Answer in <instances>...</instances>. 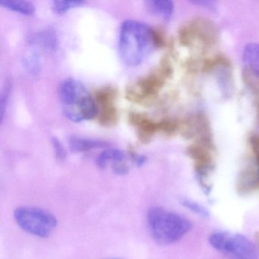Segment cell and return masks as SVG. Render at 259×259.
<instances>
[{
    "instance_id": "cell-1",
    "label": "cell",
    "mask_w": 259,
    "mask_h": 259,
    "mask_svg": "<svg viewBox=\"0 0 259 259\" xmlns=\"http://www.w3.org/2000/svg\"><path fill=\"white\" fill-rule=\"evenodd\" d=\"M157 45L154 30L142 22L126 20L119 30V54L126 66H136L143 63Z\"/></svg>"
},
{
    "instance_id": "cell-2",
    "label": "cell",
    "mask_w": 259,
    "mask_h": 259,
    "mask_svg": "<svg viewBox=\"0 0 259 259\" xmlns=\"http://www.w3.org/2000/svg\"><path fill=\"white\" fill-rule=\"evenodd\" d=\"M147 221L153 239L161 245L179 242L192 229L187 218L158 206L148 210Z\"/></svg>"
},
{
    "instance_id": "cell-3",
    "label": "cell",
    "mask_w": 259,
    "mask_h": 259,
    "mask_svg": "<svg viewBox=\"0 0 259 259\" xmlns=\"http://www.w3.org/2000/svg\"><path fill=\"white\" fill-rule=\"evenodd\" d=\"M59 98L65 116L72 122L93 119L98 109L87 88L78 80L68 78L59 86Z\"/></svg>"
},
{
    "instance_id": "cell-4",
    "label": "cell",
    "mask_w": 259,
    "mask_h": 259,
    "mask_svg": "<svg viewBox=\"0 0 259 259\" xmlns=\"http://www.w3.org/2000/svg\"><path fill=\"white\" fill-rule=\"evenodd\" d=\"M210 245L229 259H259V251L254 242L239 233L215 230L209 236Z\"/></svg>"
},
{
    "instance_id": "cell-5",
    "label": "cell",
    "mask_w": 259,
    "mask_h": 259,
    "mask_svg": "<svg viewBox=\"0 0 259 259\" xmlns=\"http://www.w3.org/2000/svg\"><path fill=\"white\" fill-rule=\"evenodd\" d=\"M14 218L24 231L37 237H48L57 228L56 217L40 207L33 206L17 207L14 211Z\"/></svg>"
},
{
    "instance_id": "cell-6",
    "label": "cell",
    "mask_w": 259,
    "mask_h": 259,
    "mask_svg": "<svg viewBox=\"0 0 259 259\" xmlns=\"http://www.w3.org/2000/svg\"><path fill=\"white\" fill-rule=\"evenodd\" d=\"M215 36V28L213 25L205 20H195L181 30L180 37L185 45H191L195 40L202 42H210Z\"/></svg>"
},
{
    "instance_id": "cell-7",
    "label": "cell",
    "mask_w": 259,
    "mask_h": 259,
    "mask_svg": "<svg viewBox=\"0 0 259 259\" xmlns=\"http://www.w3.org/2000/svg\"><path fill=\"white\" fill-rule=\"evenodd\" d=\"M145 6L149 13L164 21H169L174 15V4L169 0L147 1Z\"/></svg>"
},
{
    "instance_id": "cell-8",
    "label": "cell",
    "mask_w": 259,
    "mask_h": 259,
    "mask_svg": "<svg viewBox=\"0 0 259 259\" xmlns=\"http://www.w3.org/2000/svg\"><path fill=\"white\" fill-rule=\"evenodd\" d=\"M242 62L250 72L259 78V44L245 45L242 51Z\"/></svg>"
},
{
    "instance_id": "cell-9",
    "label": "cell",
    "mask_w": 259,
    "mask_h": 259,
    "mask_svg": "<svg viewBox=\"0 0 259 259\" xmlns=\"http://www.w3.org/2000/svg\"><path fill=\"white\" fill-rule=\"evenodd\" d=\"M108 144L104 141L86 139L78 136H72L69 139V147L74 152H84L96 148H104Z\"/></svg>"
},
{
    "instance_id": "cell-10",
    "label": "cell",
    "mask_w": 259,
    "mask_h": 259,
    "mask_svg": "<svg viewBox=\"0 0 259 259\" xmlns=\"http://www.w3.org/2000/svg\"><path fill=\"white\" fill-rule=\"evenodd\" d=\"M31 42L34 46L43 48L45 51H54L57 48V36L54 30L48 28L31 37Z\"/></svg>"
},
{
    "instance_id": "cell-11",
    "label": "cell",
    "mask_w": 259,
    "mask_h": 259,
    "mask_svg": "<svg viewBox=\"0 0 259 259\" xmlns=\"http://www.w3.org/2000/svg\"><path fill=\"white\" fill-rule=\"evenodd\" d=\"M126 158V154L124 151L118 149H107L103 151L97 159V164L100 168L107 167L109 163L117 164L119 163H123Z\"/></svg>"
},
{
    "instance_id": "cell-12",
    "label": "cell",
    "mask_w": 259,
    "mask_h": 259,
    "mask_svg": "<svg viewBox=\"0 0 259 259\" xmlns=\"http://www.w3.org/2000/svg\"><path fill=\"white\" fill-rule=\"evenodd\" d=\"M0 5L25 16H31L35 11L34 4L28 1L22 0H0Z\"/></svg>"
},
{
    "instance_id": "cell-13",
    "label": "cell",
    "mask_w": 259,
    "mask_h": 259,
    "mask_svg": "<svg viewBox=\"0 0 259 259\" xmlns=\"http://www.w3.org/2000/svg\"><path fill=\"white\" fill-rule=\"evenodd\" d=\"M84 2L83 1H54L52 8L54 13L57 14H63L72 9L78 8L81 7Z\"/></svg>"
},
{
    "instance_id": "cell-14",
    "label": "cell",
    "mask_w": 259,
    "mask_h": 259,
    "mask_svg": "<svg viewBox=\"0 0 259 259\" xmlns=\"http://www.w3.org/2000/svg\"><path fill=\"white\" fill-rule=\"evenodd\" d=\"M180 202H181L182 205L184 206L186 208L189 209V210L201 218H208L210 215L207 209L201 204L197 203L196 201L188 199V198H182L180 200Z\"/></svg>"
},
{
    "instance_id": "cell-15",
    "label": "cell",
    "mask_w": 259,
    "mask_h": 259,
    "mask_svg": "<svg viewBox=\"0 0 259 259\" xmlns=\"http://www.w3.org/2000/svg\"><path fill=\"white\" fill-rule=\"evenodd\" d=\"M12 84L10 81H7V84L3 89L1 100H0V121L1 124L4 123L5 119L6 112H7V105L10 100V93H11Z\"/></svg>"
},
{
    "instance_id": "cell-16",
    "label": "cell",
    "mask_w": 259,
    "mask_h": 259,
    "mask_svg": "<svg viewBox=\"0 0 259 259\" xmlns=\"http://www.w3.org/2000/svg\"><path fill=\"white\" fill-rule=\"evenodd\" d=\"M25 66L27 70L33 75H37L40 69V58L36 52L28 53L25 57Z\"/></svg>"
},
{
    "instance_id": "cell-17",
    "label": "cell",
    "mask_w": 259,
    "mask_h": 259,
    "mask_svg": "<svg viewBox=\"0 0 259 259\" xmlns=\"http://www.w3.org/2000/svg\"><path fill=\"white\" fill-rule=\"evenodd\" d=\"M51 142H52L53 148H54V151H55L57 158L60 160H64L66 158V151H65L61 142L55 137L51 139Z\"/></svg>"
},
{
    "instance_id": "cell-18",
    "label": "cell",
    "mask_w": 259,
    "mask_h": 259,
    "mask_svg": "<svg viewBox=\"0 0 259 259\" xmlns=\"http://www.w3.org/2000/svg\"><path fill=\"white\" fill-rule=\"evenodd\" d=\"M191 4H195V5L199 6L204 8L211 9L214 7L216 3L213 1H195V2H191Z\"/></svg>"
},
{
    "instance_id": "cell-19",
    "label": "cell",
    "mask_w": 259,
    "mask_h": 259,
    "mask_svg": "<svg viewBox=\"0 0 259 259\" xmlns=\"http://www.w3.org/2000/svg\"><path fill=\"white\" fill-rule=\"evenodd\" d=\"M146 162V157L144 156H138L135 157V163L138 166H142Z\"/></svg>"
},
{
    "instance_id": "cell-20",
    "label": "cell",
    "mask_w": 259,
    "mask_h": 259,
    "mask_svg": "<svg viewBox=\"0 0 259 259\" xmlns=\"http://www.w3.org/2000/svg\"><path fill=\"white\" fill-rule=\"evenodd\" d=\"M253 145H254V151H255L256 155H257V163L259 166V139H254L253 142Z\"/></svg>"
},
{
    "instance_id": "cell-21",
    "label": "cell",
    "mask_w": 259,
    "mask_h": 259,
    "mask_svg": "<svg viewBox=\"0 0 259 259\" xmlns=\"http://www.w3.org/2000/svg\"><path fill=\"white\" fill-rule=\"evenodd\" d=\"M256 237H257V242H258V243H259V233H257V234L256 235Z\"/></svg>"
},
{
    "instance_id": "cell-22",
    "label": "cell",
    "mask_w": 259,
    "mask_h": 259,
    "mask_svg": "<svg viewBox=\"0 0 259 259\" xmlns=\"http://www.w3.org/2000/svg\"><path fill=\"white\" fill-rule=\"evenodd\" d=\"M109 259H120V258H109Z\"/></svg>"
}]
</instances>
